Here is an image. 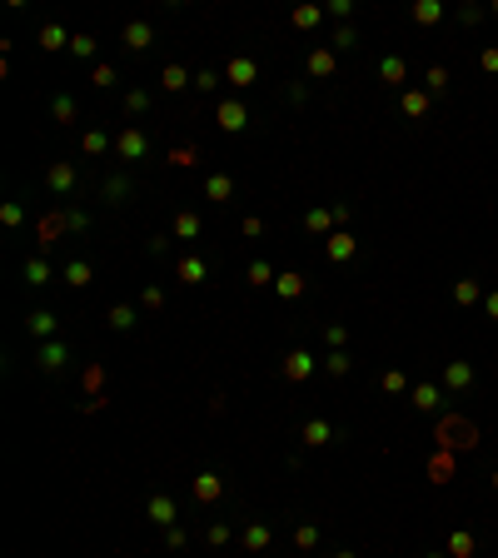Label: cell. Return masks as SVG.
Instances as JSON below:
<instances>
[{
  "instance_id": "cell-19",
  "label": "cell",
  "mask_w": 498,
  "mask_h": 558,
  "mask_svg": "<svg viewBox=\"0 0 498 558\" xmlns=\"http://www.w3.org/2000/svg\"><path fill=\"white\" fill-rule=\"evenodd\" d=\"M204 189H210V200H230V195H235L230 175H210V185H204Z\"/></svg>"
},
{
  "instance_id": "cell-7",
  "label": "cell",
  "mask_w": 498,
  "mask_h": 558,
  "mask_svg": "<svg viewBox=\"0 0 498 558\" xmlns=\"http://www.w3.org/2000/svg\"><path fill=\"white\" fill-rule=\"evenodd\" d=\"M204 274H210V265H204L199 254H184V260H180V279H184V285H199Z\"/></svg>"
},
{
  "instance_id": "cell-48",
  "label": "cell",
  "mask_w": 498,
  "mask_h": 558,
  "mask_svg": "<svg viewBox=\"0 0 498 558\" xmlns=\"http://www.w3.org/2000/svg\"><path fill=\"white\" fill-rule=\"evenodd\" d=\"M210 544H230V528H224V524H210Z\"/></svg>"
},
{
  "instance_id": "cell-42",
  "label": "cell",
  "mask_w": 498,
  "mask_h": 558,
  "mask_svg": "<svg viewBox=\"0 0 498 558\" xmlns=\"http://www.w3.org/2000/svg\"><path fill=\"white\" fill-rule=\"evenodd\" d=\"M444 85H448V70L433 65V70H429V90H444Z\"/></svg>"
},
{
  "instance_id": "cell-1",
  "label": "cell",
  "mask_w": 498,
  "mask_h": 558,
  "mask_svg": "<svg viewBox=\"0 0 498 558\" xmlns=\"http://www.w3.org/2000/svg\"><path fill=\"white\" fill-rule=\"evenodd\" d=\"M439 444L444 448H479V428L468 419H444L439 424Z\"/></svg>"
},
{
  "instance_id": "cell-41",
  "label": "cell",
  "mask_w": 498,
  "mask_h": 558,
  "mask_svg": "<svg viewBox=\"0 0 498 558\" xmlns=\"http://www.w3.org/2000/svg\"><path fill=\"white\" fill-rule=\"evenodd\" d=\"M269 279H274L269 265H249V285H269Z\"/></svg>"
},
{
  "instance_id": "cell-16",
  "label": "cell",
  "mask_w": 498,
  "mask_h": 558,
  "mask_svg": "<svg viewBox=\"0 0 498 558\" xmlns=\"http://www.w3.org/2000/svg\"><path fill=\"white\" fill-rule=\"evenodd\" d=\"M75 185V165H50V189H70Z\"/></svg>"
},
{
  "instance_id": "cell-50",
  "label": "cell",
  "mask_w": 498,
  "mask_h": 558,
  "mask_svg": "<svg viewBox=\"0 0 498 558\" xmlns=\"http://www.w3.org/2000/svg\"><path fill=\"white\" fill-rule=\"evenodd\" d=\"M484 70H498V45H488V50H484Z\"/></svg>"
},
{
  "instance_id": "cell-47",
  "label": "cell",
  "mask_w": 498,
  "mask_h": 558,
  "mask_svg": "<svg viewBox=\"0 0 498 558\" xmlns=\"http://www.w3.org/2000/svg\"><path fill=\"white\" fill-rule=\"evenodd\" d=\"M105 195H110V200H120V195H130V185H124V180H110V185H105Z\"/></svg>"
},
{
  "instance_id": "cell-29",
  "label": "cell",
  "mask_w": 498,
  "mask_h": 558,
  "mask_svg": "<svg viewBox=\"0 0 498 558\" xmlns=\"http://www.w3.org/2000/svg\"><path fill=\"white\" fill-rule=\"evenodd\" d=\"M40 45H45V50H60V45H65V30H60V25H45V30H40Z\"/></svg>"
},
{
  "instance_id": "cell-18",
  "label": "cell",
  "mask_w": 498,
  "mask_h": 558,
  "mask_svg": "<svg viewBox=\"0 0 498 558\" xmlns=\"http://www.w3.org/2000/svg\"><path fill=\"white\" fill-rule=\"evenodd\" d=\"M448 558H473V533H453L448 539Z\"/></svg>"
},
{
  "instance_id": "cell-22",
  "label": "cell",
  "mask_w": 498,
  "mask_h": 558,
  "mask_svg": "<svg viewBox=\"0 0 498 558\" xmlns=\"http://www.w3.org/2000/svg\"><path fill=\"white\" fill-rule=\"evenodd\" d=\"M244 548H255V553H259V548H269V528H264V524L244 528Z\"/></svg>"
},
{
  "instance_id": "cell-52",
  "label": "cell",
  "mask_w": 498,
  "mask_h": 558,
  "mask_svg": "<svg viewBox=\"0 0 498 558\" xmlns=\"http://www.w3.org/2000/svg\"><path fill=\"white\" fill-rule=\"evenodd\" d=\"M429 558H448V553H429Z\"/></svg>"
},
{
  "instance_id": "cell-44",
  "label": "cell",
  "mask_w": 498,
  "mask_h": 558,
  "mask_svg": "<svg viewBox=\"0 0 498 558\" xmlns=\"http://www.w3.org/2000/svg\"><path fill=\"white\" fill-rule=\"evenodd\" d=\"M354 45H359L354 30H339V35H334V50H354Z\"/></svg>"
},
{
  "instance_id": "cell-30",
  "label": "cell",
  "mask_w": 498,
  "mask_h": 558,
  "mask_svg": "<svg viewBox=\"0 0 498 558\" xmlns=\"http://www.w3.org/2000/svg\"><path fill=\"white\" fill-rule=\"evenodd\" d=\"M294 25H299V30H314V25H319V10H314V6H299V10H294Z\"/></svg>"
},
{
  "instance_id": "cell-26",
  "label": "cell",
  "mask_w": 498,
  "mask_h": 558,
  "mask_svg": "<svg viewBox=\"0 0 498 558\" xmlns=\"http://www.w3.org/2000/svg\"><path fill=\"white\" fill-rule=\"evenodd\" d=\"M349 369H354V359H349L344 349H334V354H329V374H334V379H344Z\"/></svg>"
},
{
  "instance_id": "cell-15",
  "label": "cell",
  "mask_w": 498,
  "mask_h": 558,
  "mask_svg": "<svg viewBox=\"0 0 498 558\" xmlns=\"http://www.w3.org/2000/svg\"><path fill=\"white\" fill-rule=\"evenodd\" d=\"M309 75H334V50H314V55H309Z\"/></svg>"
},
{
  "instance_id": "cell-21",
  "label": "cell",
  "mask_w": 498,
  "mask_h": 558,
  "mask_svg": "<svg viewBox=\"0 0 498 558\" xmlns=\"http://www.w3.org/2000/svg\"><path fill=\"white\" fill-rule=\"evenodd\" d=\"M429 110V90H409L404 95V115H424Z\"/></svg>"
},
{
  "instance_id": "cell-39",
  "label": "cell",
  "mask_w": 498,
  "mask_h": 558,
  "mask_svg": "<svg viewBox=\"0 0 498 558\" xmlns=\"http://www.w3.org/2000/svg\"><path fill=\"white\" fill-rule=\"evenodd\" d=\"M95 85H100V90H110V85H115V70L110 65H95V75H90Z\"/></svg>"
},
{
  "instance_id": "cell-49",
  "label": "cell",
  "mask_w": 498,
  "mask_h": 558,
  "mask_svg": "<svg viewBox=\"0 0 498 558\" xmlns=\"http://www.w3.org/2000/svg\"><path fill=\"white\" fill-rule=\"evenodd\" d=\"M459 20H464V25H473V20H484V10H479V6H464V10H459Z\"/></svg>"
},
{
  "instance_id": "cell-27",
  "label": "cell",
  "mask_w": 498,
  "mask_h": 558,
  "mask_svg": "<svg viewBox=\"0 0 498 558\" xmlns=\"http://www.w3.org/2000/svg\"><path fill=\"white\" fill-rule=\"evenodd\" d=\"M50 110H55V120H60V125H70V120H75V100H70V95H55Z\"/></svg>"
},
{
  "instance_id": "cell-10",
  "label": "cell",
  "mask_w": 498,
  "mask_h": 558,
  "mask_svg": "<svg viewBox=\"0 0 498 558\" xmlns=\"http://www.w3.org/2000/svg\"><path fill=\"white\" fill-rule=\"evenodd\" d=\"M150 519H155V524H175V499L155 493V499H150Z\"/></svg>"
},
{
  "instance_id": "cell-2",
  "label": "cell",
  "mask_w": 498,
  "mask_h": 558,
  "mask_svg": "<svg viewBox=\"0 0 498 558\" xmlns=\"http://www.w3.org/2000/svg\"><path fill=\"white\" fill-rule=\"evenodd\" d=\"M468 384H473V364L453 359L448 369H444V389H453V394H459V389H468Z\"/></svg>"
},
{
  "instance_id": "cell-14",
  "label": "cell",
  "mask_w": 498,
  "mask_h": 558,
  "mask_svg": "<svg viewBox=\"0 0 498 558\" xmlns=\"http://www.w3.org/2000/svg\"><path fill=\"white\" fill-rule=\"evenodd\" d=\"M349 254H354V240H349L344 229H339V234H329V260L339 265V260H349Z\"/></svg>"
},
{
  "instance_id": "cell-43",
  "label": "cell",
  "mask_w": 498,
  "mask_h": 558,
  "mask_svg": "<svg viewBox=\"0 0 498 558\" xmlns=\"http://www.w3.org/2000/svg\"><path fill=\"white\" fill-rule=\"evenodd\" d=\"M144 105H150V95H144V90H135L130 100H124V110H130V115H140V110H144Z\"/></svg>"
},
{
  "instance_id": "cell-38",
  "label": "cell",
  "mask_w": 498,
  "mask_h": 558,
  "mask_svg": "<svg viewBox=\"0 0 498 558\" xmlns=\"http://www.w3.org/2000/svg\"><path fill=\"white\" fill-rule=\"evenodd\" d=\"M110 324H115V329H135V309H115Z\"/></svg>"
},
{
  "instance_id": "cell-8",
  "label": "cell",
  "mask_w": 498,
  "mask_h": 558,
  "mask_svg": "<svg viewBox=\"0 0 498 558\" xmlns=\"http://www.w3.org/2000/svg\"><path fill=\"white\" fill-rule=\"evenodd\" d=\"M439 399H444V389H439V384H419V389H413V409H439Z\"/></svg>"
},
{
  "instance_id": "cell-46",
  "label": "cell",
  "mask_w": 498,
  "mask_h": 558,
  "mask_svg": "<svg viewBox=\"0 0 498 558\" xmlns=\"http://www.w3.org/2000/svg\"><path fill=\"white\" fill-rule=\"evenodd\" d=\"M199 155H195V149H175V155H170V165H195Z\"/></svg>"
},
{
  "instance_id": "cell-25",
  "label": "cell",
  "mask_w": 498,
  "mask_h": 558,
  "mask_svg": "<svg viewBox=\"0 0 498 558\" xmlns=\"http://www.w3.org/2000/svg\"><path fill=\"white\" fill-rule=\"evenodd\" d=\"M439 15H444V10L433 6V0H419V6H413V20H419V25H433Z\"/></svg>"
},
{
  "instance_id": "cell-54",
  "label": "cell",
  "mask_w": 498,
  "mask_h": 558,
  "mask_svg": "<svg viewBox=\"0 0 498 558\" xmlns=\"http://www.w3.org/2000/svg\"><path fill=\"white\" fill-rule=\"evenodd\" d=\"M339 558H354V553H339Z\"/></svg>"
},
{
  "instance_id": "cell-34",
  "label": "cell",
  "mask_w": 498,
  "mask_h": 558,
  "mask_svg": "<svg viewBox=\"0 0 498 558\" xmlns=\"http://www.w3.org/2000/svg\"><path fill=\"white\" fill-rule=\"evenodd\" d=\"M448 474H453V459L439 454V459H433V484H448Z\"/></svg>"
},
{
  "instance_id": "cell-6",
  "label": "cell",
  "mask_w": 498,
  "mask_h": 558,
  "mask_svg": "<svg viewBox=\"0 0 498 558\" xmlns=\"http://www.w3.org/2000/svg\"><path fill=\"white\" fill-rule=\"evenodd\" d=\"M65 344H60V339H45V344H40V369H60V364H65Z\"/></svg>"
},
{
  "instance_id": "cell-13",
  "label": "cell",
  "mask_w": 498,
  "mask_h": 558,
  "mask_svg": "<svg viewBox=\"0 0 498 558\" xmlns=\"http://www.w3.org/2000/svg\"><path fill=\"white\" fill-rule=\"evenodd\" d=\"M379 75H384L389 85H404V75H409V65H404V60H399V55H384V65H379Z\"/></svg>"
},
{
  "instance_id": "cell-40",
  "label": "cell",
  "mask_w": 498,
  "mask_h": 558,
  "mask_svg": "<svg viewBox=\"0 0 498 558\" xmlns=\"http://www.w3.org/2000/svg\"><path fill=\"white\" fill-rule=\"evenodd\" d=\"M70 50H75V55H95V40H90V35H75Z\"/></svg>"
},
{
  "instance_id": "cell-37",
  "label": "cell",
  "mask_w": 498,
  "mask_h": 558,
  "mask_svg": "<svg viewBox=\"0 0 498 558\" xmlns=\"http://www.w3.org/2000/svg\"><path fill=\"white\" fill-rule=\"evenodd\" d=\"M85 149H90V155H100V149H110V135H100V130H90V135H85Z\"/></svg>"
},
{
  "instance_id": "cell-5",
  "label": "cell",
  "mask_w": 498,
  "mask_h": 558,
  "mask_svg": "<svg viewBox=\"0 0 498 558\" xmlns=\"http://www.w3.org/2000/svg\"><path fill=\"white\" fill-rule=\"evenodd\" d=\"M309 374H314V359H309L304 349H294V354L284 359V379H294V384H299V379H309Z\"/></svg>"
},
{
  "instance_id": "cell-31",
  "label": "cell",
  "mask_w": 498,
  "mask_h": 558,
  "mask_svg": "<svg viewBox=\"0 0 498 558\" xmlns=\"http://www.w3.org/2000/svg\"><path fill=\"white\" fill-rule=\"evenodd\" d=\"M294 544H299V548H314V544H319V528H314V524H299V528H294Z\"/></svg>"
},
{
  "instance_id": "cell-17",
  "label": "cell",
  "mask_w": 498,
  "mask_h": 558,
  "mask_svg": "<svg viewBox=\"0 0 498 558\" xmlns=\"http://www.w3.org/2000/svg\"><path fill=\"white\" fill-rule=\"evenodd\" d=\"M304 444H314V448L329 444V424H324V419H309V424H304Z\"/></svg>"
},
{
  "instance_id": "cell-53",
  "label": "cell",
  "mask_w": 498,
  "mask_h": 558,
  "mask_svg": "<svg viewBox=\"0 0 498 558\" xmlns=\"http://www.w3.org/2000/svg\"><path fill=\"white\" fill-rule=\"evenodd\" d=\"M493 488H498V468H493Z\"/></svg>"
},
{
  "instance_id": "cell-9",
  "label": "cell",
  "mask_w": 498,
  "mask_h": 558,
  "mask_svg": "<svg viewBox=\"0 0 498 558\" xmlns=\"http://www.w3.org/2000/svg\"><path fill=\"white\" fill-rule=\"evenodd\" d=\"M150 40H155V30L144 25V20H135V25H124V45H130V50H144Z\"/></svg>"
},
{
  "instance_id": "cell-24",
  "label": "cell",
  "mask_w": 498,
  "mask_h": 558,
  "mask_svg": "<svg viewBox=\"0 0 498 558\" xmlns=\"http://www.w3.org/2000/svg\"><path fill=\"white\" fill-rule=\"evenodd\" d=\"M175 234H180V240H195V234H199V220H195V214H175Z\"/></svg>"
},
{
  "instance_id": "cell-28",
  "label": "cell",
  "mask_w": 498,
  "mask_h": 558,
  "mask_svg": "<svg viewBox=\"0 0 498 558\" xmlns=\"http://www.w3.org/2000/svg\"><path fill=\"white\" fill-rule=\"evenodd\" d=\"M30 334L50 339V334H55V314H30Z\"/></svg>"
},
{
  "instance_id": "cell-12",
  "label": "cell",
  "mask_w": 498,
  "mask_h": 558,
  "mask_svg": "<svg viewBox=\"0 0 498 558\" xmlns=\"http://www.w3.org/2000/svg\"><path fill=\"white\" fill-rule=\"evenodd\" d=\"M230 85H255V60H230Z\"/></svg>"
},
{
  "instance_id": "cell-45",
  "label": "cell",
  "mask_w": 498,
  "mask_h": 558,
  "mask_svg": "<svg viewBox=\"0 0 498 558\" xmlns=\"http://www.w3.org/2000/svg\"><path fill=\"white\" fill-rule=\"evenodd\" d=\"M25 279H30V285H45V265H40V260L25 265Z\"/></svg>"
},
{
  "instance_id": "cell-4",
  "label": "cell",
  "mask_w": 498,
  "mask_h": 558,
  "mask_svg": "<svg viewBox=\"0 0 498 558\" xmlns=\"http://www.w3.org/2000/svg\"><path fill=\"white\" fill-rule=\"evenodd\" d=\"M244 125H249V115H244V105H230V100H224V105H219V130H230V135H239V130H244Z\"/></svg>"
},
{
  "instance_id": "cell-32",
  "label": "cell",
  "mask_w": 498,
  "mask_h": 558,
  "mask_svg": "<svg viewBox=\"0 0 498 558\" xmlns=\"http://www.w3.org/2000/svg\"><path fill=\"white\" fill-rule=\"evenodd\" d=\"M329 220H334V209H309V220H304V225L319 234V229H329Z\"/></svg>"
},
{
  "instance_id": "cell-51",
  "label": "cell",
  "mask_w": 498,
  "mask_h": 558,
  "mask_svg": "<svg viewBox=\"0 0 498 558\" xmlns=\"http://www.w3.org/2000/svg\"><path fill=\"white\" fill-rule=\"evenodd\" d=\"M488 314H493V319H498V289H493V294H488Z\"/></svg>"
},
{
  "instance_id": "cell-36",
  "label": "cell",
  "mask_w": 498,
  "mask_h": 558,
  "mask_svg": "<svg viewBox=\"0 0 498 558\" xmlns=\"http://www.w3.org/2000/svg\"><path fill=\"white\" fill-rule=\"evenodd\" d=\"M65 279H70L75 289H80V285H90V265H70V269H65Z\"/></svg>"
},
{
  "instance_id": "cell-33",
  "label": "cell",
  "mask_w": 498,
  "mask_h": 558,
  "mask_svg": "<svg viewBox=\"0 0 498 558\" xmlns=\"http://www.w3.org/2000/svg\"><path fill=\"white\" fill-rule=\"evenodd\" d=\"M379 384H384V389H389V394H404V389H409V379H404L399 369H389V374H384Z\"/></svg>"
},
{
  "instance_id": "cell-11",
  "label": "cell",
  "mask_w": 498,
  "mask_h": 558,
  "mask_svg": "<svg viewBox=\"0 0 498 558\" xmlns=\"http://www.w3.org/2000/svg\"><path fill=\"white\" fill-rule=\"evenodd\" d=\"M219 493H224V484H219L215 474H199V479H195V499L210 504V499H219Z\"/></svg>"
},
{
  "instance_id": "cell-35",
  "label": "cell",
  "mask_w": 498,
  "mask_h": 558,
  "mask_svg": "<svg viewBox=\"0 0 498 558\" xmlns=\"http://www.w3.org/2000/svg\"><path fill=\"white\" fill-rule=\"evenodd\" d=\"M184 80H190V75H184L180 65H170V70H164V90H184Z\"/></svg>"
},
{
  "instance_id": "cell-3",
  "label": "cell",
  "mask_w": 498,
  "mask_h": 558,
  "mask_svg": "<svg viewBox=\"0 0 498 558\" xmlns=\"http://www.w3.org/2000/svg\"><path fill=\"white\" fill-rule=\"evenodd\" d=\"M115 149H120V160H140L144 149H150V140H144V130H124Z\"/></svg>"
},
{
  "instance_id": "cell-23",
  "label": "cell",
  "mask_w": 498,
  "mask_h": 558,
  "mask_svg": "<svg viewBox=\"0 0 498 558\" xmlns=\"http://www.w3.org/2000/svg\"><path fill=\"white\" fill-rule=\"evenodd\" d=\"M453 299H459V304H473V299H479V279H459V285H453Z\"/></svg>"
},
{
  "instance_id": "cell-20",
  "label": "cell",
  "mask_w": 498,
  "mask_h": 558,
  "mask_svg": "<svg viewBox=\"0 0 498 558\" xmlns=\"http://www.w3.org/2000/svg\"><path fill=\"white\" fill-rule=\"evenodd\" d=\"M274 285H279V294H284V299H299V294H304V279H299V274H279Z\"/></svg>"
}]
</instances>
